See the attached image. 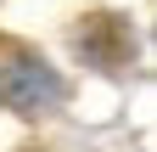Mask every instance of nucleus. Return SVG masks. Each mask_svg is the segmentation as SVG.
I'll return each instance as SVG.
<instances>
[{
    "instance_id": "obj_1",
    "label": "nucleus",
    "mask_w": 157,
    "mask_h": 152,
    "mask_svg": "<svg viewBox=\"0 0 157 152\" xmlns=\"http://www.w3.org/2000/svg\"><path fill=\"white\" fill-rule=\"evenodd\" d=\"M0 102L11 113H23V118H39V113H51L62 102V79H56L28 45L0 40Z\"/></svg>"
},
{
    "instance_id": "obj_2",
    "label": "nucleus",
    "mask_w": 157,
    "mask_h": 152,
    "mask_svg": "<svg viewBox=\"0 0 157 152\" xmlns=\"http://www.w3.org/2000/svg\"><path fill=\"white\" fill-rule=\"evenodd\" d=\"M78 51H84L95 68H124L135 56V34H129L124 17H90V23L78 28Z\"/></svg>"
}]
</instances>
